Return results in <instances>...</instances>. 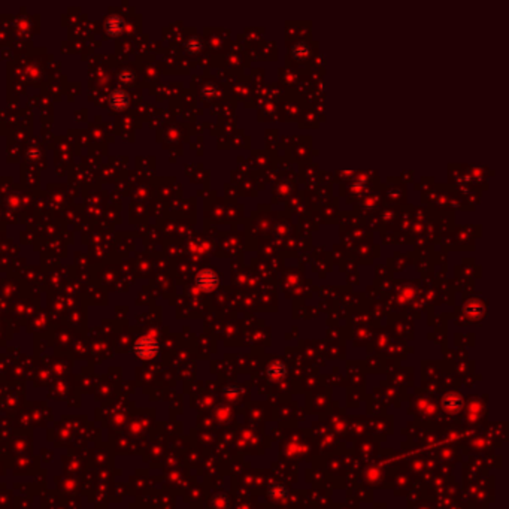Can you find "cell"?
Wrapping results in <instances>:
<instances>
[{"label": "cell", "mask_w": 509, "mask_h": 509, "mask_svg": "<svg viewBox=\"0 0 509 509\" xmlns=\"http://www.w3.org/2000/svg\"><path fill=\"white\" fill-rule=\"evenodd\" d=\"M160 346L158 342L149 336H144L141 338L136 343H135V353L139 359L142 360H151L155 356H158Z\"/></svg>", "instance_id": "1"}, {"label": "cell", "mask_w": 509, "mask_h": 509, "mask_svg": "<svg viewBox=\"0 0 509 509\" xmlns=\"http://www.w3.org/2000/svg\"><path fill=\"white\" fill-rule=\"evenodd\" d=\"M196 282L199 285L200 290L203 291H211L213 290L217 285H218V276L213 274L212 271H202L197 278H196Z\"/></svg>", "instance_id": "2"}, {"label": "cell", "mask_w": 509, "mask_h": 509, "mask_svg": "<svg viewBox=\"0 0 509 509\" xmlns=\"http://www.w3.org/2000/svg\"><path fill=\"white\" fill-rule=\"evenodd\" d=\"M109 102H111V105L114 106L115 109H124L126 106L128 105V96H127V93H124L121 90H117V91H114L111 94Z\"/></svg>", "instance_id": "3"}, {"label": "cell", "mask_w": 509, "mask_h": 509, "mask_svg": "<svg viewBox=\"0 0 509 509\" xmlns=\"http://www.w3.org/2000/svg\"><path fill=\"white\" fill-rule=\"evenodd\" d=\"M123 27H124V21H123V18H120L117 15L111 17L108 21H106V30H108V33H111V35L121 33Z\"/></svg>", "instance_id": "4"}, {"label": "cell", "mask_w": 509, "mask_h": 509, "mask_svg": "<svg viewBox=\"0 0 509 509\" xmlns=\"http://www.w3.org/2000/svg\"><path fill=\"white\" fill-rule=\"evenodd\" d=\"M285 377V367L281 363H275L269 367V378L272 380H279Z\"/></svg>", "instance_id": "5"}]
</instances>
